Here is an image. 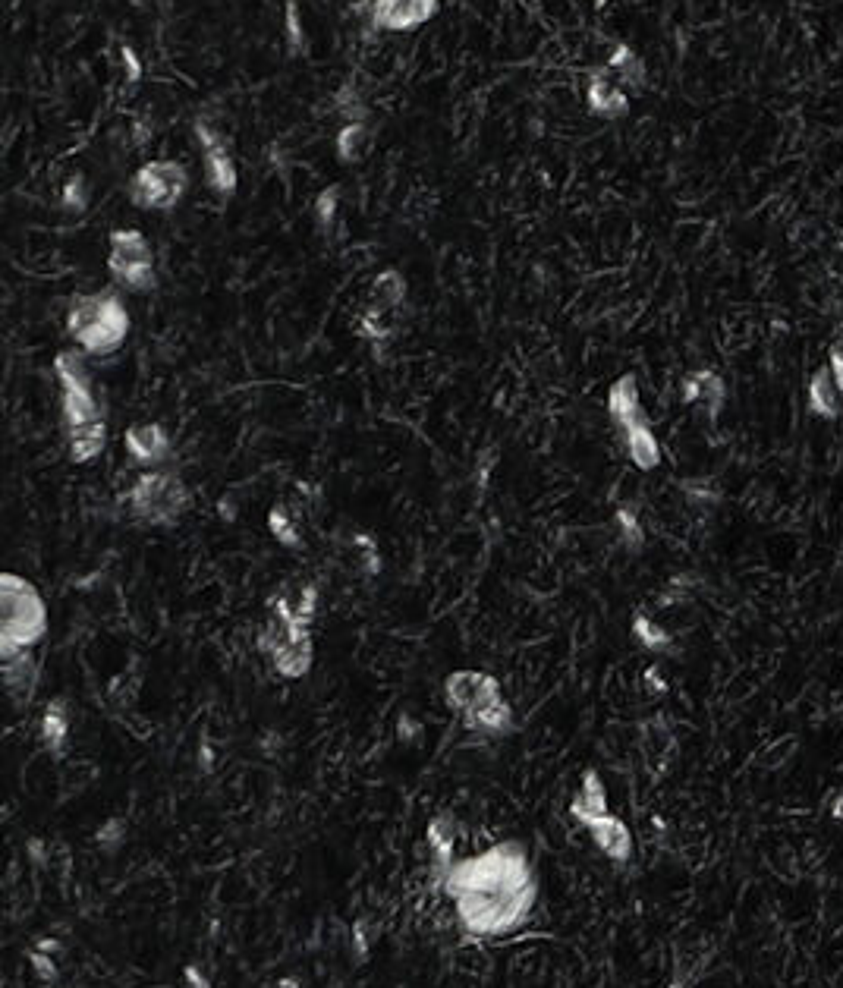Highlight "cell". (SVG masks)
Instances as JSON below:
<instances>
[{"label":"cell","instance_id":"1","mask_svg":"<svg viewBox=\"0 0 843 988\" xmlns=\"http://www.w3.org/2000/svg\"><path fill=\"white\" fill-rule=\"evenodd\" d=\"M469 938H504L520 932L538 907V872L523 841H501L457 859L444 891Z\"/></svg>","mask_w":843,"mask_h":988},{"label":"cell","instance_id":"2","mask_svg":"<svg viewBox=\"0 0 843 988\" xmlns=\"http://www.w3.org/2000/svg\"><path fill=\"white\" fill-rule=\"evenodd\" d=\"M67 331L85 356H107L123 347L129 334V312L114 290L85 293L73 299Z\"/></svg>","mask_w":843,"mask_h":988},{"label":"cell","instance_id":"3","mask_svg":"<svg viewBox=\"0 0 843 988\" xmlns=\"http://www.w3.org/2000/svg\"><path fill=\"white\" fill-rule=\"evenodd\" d=\"M48 630V608L29 579L4 573L0 576V655L13 658L32 652Z\"/></svg>","mask_w":843,"mask_h":988},{"label":"cell","instance_id":"4","mask_svg":"<svg viewBox=\"0 0 843 988\" xmlns=\"http://www.w3.org/2000/svg\"><path fill=\"white\" fill-rule=\"evenodd\" d=\"M186 482L170 469H145L129 491V510L145 526H174L189 510Z\"/></svg>","mask_w":843,"mask_h":988},{"label":"cell","instance_id":"5","mask_svg":"<svg viewBox=\"0 0 843 988\" xmlns=\"http://www.w3.org/2000/svg\"><path fill=\"white\" fill-rule=\"evenodd\" d=\"M107 268L111 277L133 293L158 290L155 252H151L145 233L136 227H120L111 233V252H107Z\"/></svg>","mask_w":843,"mask_h":988},{"label":"cell","instance_id":"6","mask_svg":"<svg viewBox=\"0 0 843 988\" xmlns=\"http://www.w3.org/2000/svg\"><path fill=\"white\" fill-rule=\"evenodd\" d=\"M258 652H265L271 658V668L287 677V680H299L312 671V661H315V642H312V630L309 627H290L284 620L271 617L265 630L258 633Z\"/></svg>","mask_w":843,"mask_h":988},{"label":"cell","instance_id":"7","mask_svg":"<svg viewBox=\"0 0 843 988\" xmlns=\"http://www.w3.org/2000/svg\"><path fill=\"white\" fill-rule=\"evenodd\" d=\"M189 189V170L180 161H148L129 180V202L145 211H170Z\"/></svg>","mask_w":843,"mask_h":988},{"label":"cell","instance_id":"8","mask_svg":"<svg viewBox=\"0 0 843 988\" xmlns=\"http://www.w3.org/2000/svg\"><path fill=\"white\" fill-rule=\"evenodd\" d=\"M192 130H196V139H199V148H202L205 183L218 192L221 199H230L236 192V186H240V174H236V161L230 155L227 139L218 133V126H214L211 120H205V117H199Z\"/></svg>","mask_w":843,"mask_h":988},{"label":"cell","instance_id":"9","mask_svg":"<svg viewBox=\"0 0 843 988\" xmlns=\"http://www.w3.org/2000/svg\"><path fill=\"white\" fill-rule=\"evenodd\" d=\"M457 822H453L450 812H441L428 822L425 828V844H428V888L431 891H444V882L450 869L457 866Z\"/></svg>","mask_w":843,"mask_h":988},{"label":"cell","instance_id":"10","mask_svg":"<svg viewBox=\"0 0 843 988\" xmlns=\"http://www.w3.org/2000/svg\"><path fill=\"white\" fill-rule=\"evenodd\" d=\"M441 0H372L369 19L378 32H413L438 16Z\"/></svg>","mask_w":843,"mask_h":988},{"label":"cell","instance_id":"11","mask_svg":"<svg viewBox=\"0 0 843 988\" xmlns=\"http://www.w3.org/2000/svg\"><path fill=\"white\" fill-rule=\"evenodd\" d=\"M497 696H501V683L485 671H453L444 680V699L450 705V712H457L460 718H466L469 712H475L479 705Z\"/></svg>","mask_w":843,"mask_h":988},{"label":"cell","instance_id":"12","mask_svg":"<svg viewBox=\"0 0 843 988\" xmlns=\"http://www.w3.org/2000/svg\"><path fill=\"white\" fill-rule=\"evenodd\" d=\"M582 828L589 831L592 844L601 850V856H608L614 866H626L633 859V850H636L633 831H630V825H626L623 819H617V815H611V812L608 815H598V819L586 822Z\"/></svg>","mask_w":843,"mask_h":988},{"label":"cell","instance_id":"13","mask_svg":"<svg viewBox=\"0 0 843 988\" xmlns=\"http://www.w3.org/2000/svg\"><path fill=\"white\" fill-rule=\"evenodd\" d=\"M123 444H126V454L142 469H158L170 457V438L164 432V425H158V422H142V425L126 428Z\"/></svg>","mask_w":843,"mask_h":988},{"label":"cell","instance_id":"14","mask_svg":"<svg viewBox=\"0 0 843 988\" xmlns=\"http://www.w3.org/2000/svg\"><path fill=\"white\" fill-rule=\"evenodd\" d=\"M724 397H727L724 378L711 369H696V372L683 375V381H680V400L689 406H702L708 419H718Z\"/></svg>","mask_w":843,"mask_h":988},{"label":"cell","instance_id":"15","mask_svg":"<svg viewBox=\"0 0 843 988\" xmlns=\"http://www.w3.org/2000/svg\"><path fill=\"white\" fill-rule=\"evenodd\" d=\"M586 104L601 120H620L630 111V95L620 89V82L611 79L608 70H595L586 85Z\"/></svg>","mask_w":843,"mask_h":988},{"label":"cell","instance_id":"16","mask_svg":"<svg viewBox=\"0 0 843 988\" xmlns=\"http://www.w3.org/2000/svg\"><path fill=\"white\" fill-rule=\"evenodd\" d=\"M463 727L472 730V734H479V737H491V740H501V737H510L516 724H513V708L510 702L504 699V693L479 705L475 712H469L463 718Z\"/></svg>","mask_w":843,"mask_h":988},{"label":"cell","instance_id":"17","mask_svg":"<svg viewBox=\"0 0 843 988\" xmlns=\"http://www.w3.org/2000/svg\"><path fill=\"white\" fill-rule=\"evenodd\" d=\"M608 413L614 419V425L620 428H630V425H639L645 422V413H642V400H639V384L633 375H623L611 384V391H608Z\"/></svg>","mask_w":843,"mask_h":988},{"label":"cell","instance_id":"18","mask_svg":"<svg viewBox=\"0 0 843 988\" xmlns=\"http://www.w3.org/2000/svg\"><path fill=\"white\" fill-rule=\"evenodd\" d=\"M608 812H611L608 809V787H604L598 771H586L579 790H576V797L570 803V815L579 825H586V822L598 819V815H608Z\"/></svg>","mask_w":843,"mask_h":988},{"label":"cell","instance_id":"19","mask_svg":"<svg viewBox=\"0 0 843 988\" xmlns=\"http://www.w3.org/2000/svg\"><path fill=\"white\" fill-rule=\"evenodd\" d=\"M623 444H626V454H630V460L639 466V469H658L661 460H664V450L652 432V425L648 422H639V425H630V428H623Z\"/></svg>","mask_w":843,"mask_h":988},{"label":"cell","instance_id":"20","mask_svg":"<svg viewBox=\"0 0 843 988\" xmlns=\"http://www.w3.org/2000/svg\"><path fill=\"white\" fill-rule=\"evenodd\" d=\"M38 737L41 743H45V749L51 756H63V749H67V740H70V712H67V702H60V699H51L45 705V715H41V724H38Z\"/></svg>","mask_w":843,"mask_h":988},{"label":"cell","instance_id":"21","mask_svg":"<svg viewBox=\"0 0 843 988\" xmlns=\"http://www.w3.org/2000/svg\"><path fill=\"white\" fill-rule=\"evenodd\" d=\"M104 444H107V422L104 419L67 428V450H70L73 463H92L95 457L104 454Z\"/></svg>","mask_w":843,"mask_h":988},{"label":"cell","instance_id":"22","mask_svg":"<svg viewBox=\"0 0 843 988\" xmlns=\"http://www.w3.org/2000/svg\"><path fill=\"white\" fill-rule=\"evenodd\" d=\"M369 299H372V303H369L372 309L394 315V312L403 306V299H406V277H403L397 268L381 271V274L375 277V281H372Z\"/></svg>","mask_w":843,"mask_h":988},{"label":"cell","instance_id":"23","mask_svg":"<svg viewBox=\"0 0 843 988\" xmlns=\"http://www.w3.org/2000/svg\"><path fill=\"white\" fill-rule=\"evenodd\" d=\"M840 391H837V384L831 378V369L825 365V369H818L809 381V410L818 416V419H837L840 416Z\"/></svg>","mask_w":843,"mask_h":988},{"label":"cell","instance_id":"24","mask_svg":"<svg viewBox=\"0 0 843 988\" xmlns=\"http://www.w3.org/2000/svg\"><path fill=\"white\" fill-rule=\"evenodd\" d=\"M372 148V130H369V120H353V123H343L340 133H337V145L334 152L343 164H359Z\"/></svg>","mask_w":843,"mask_h":988},{"label":"cell","instance_id":"25","mask_svg":"<svg viewBox=\"0 0 843 988\" xmlns=\"http://www.w3.org/2000/svg\"><path fill=\"white\" fill-rule=\"evenodd\" d=\"M608 73H614V79L620 85H630V89H645V63H642V57L630 45H626V41L614 45L611 60H608Z\"/></svg>","mask_w":843,"mask_h":988},{"label":"cell","instance_id":"26","mask_svg":"<svg viewBox=\"0 0 843 988\" xmlns=\"http://www.w3.org/2000/svg\"><path fill=\"white\" fill-rule=\"evenodd\" d=\"M4 683H7V690H10L19 702H23V699L35 690V683H38V668H35L32 652L4 658Z\"/></svg>","mask_w":843,"mask_h":988},{"label":"cell","instance_id":"27","mask_svg":"<svg viewBox=\"0 0 843 988\" xmlns=\"http://www.w3.org/2000/svg\"><path fill=\"white\" fill-rule=\"evenodd\" d=\"M633 636L642 649L648 652H670L674 649V636H670L661 624H655L648 614H636L633 617Z\"/></svg>","mask_w":843,"mask_h":988},{"label":"cell","instance_id":"28","mask_svg":"<svg viewBox=\"0 0 843 988\" xmlns=\"http://www.w3.org/2000/svg\"><path fill=\"white\" fill-rule=\"evenodd\" d=\"M268 529H271V535H274V539L280 542V545H284V548H302V532H299V526H296V520H293V513L287 510V507H274L271 513H268Z\"/></svg>","mask_w":843,"mask_h":988},{"label":"cell","instance_id":"29","mask_svg":"<svg viewBox=\"0 0 843 988\" xmlns=\"http://www.w3.org/2000/svg\"><path fill=\"white\" fill-rule=\"evenodd\" d=\"M359 334L365 340H372V343H381L394 334V325H391V315L387 312H378V309H365L362 318H359Z\"/></svg>","mask_w":843,"mask_h":988},{"label":"cell","instance_id":"30","mask_svg":"<svg viewBox=\"0 0 843 988\" xmlns=\"http://www.w3.org/2000/svg\"><path fill=\"white\" fill-rule=\"evenodd\" d=\"M617 532H620V542L626 548H630V551H642L645 532H642V523H639V517H636L630 507H620L617 510Z\"/></svg>","mask_w":843,"mask_h":988},{"label":"cell","instance_id":"31","mask_svg":"<svg viewBox=\"0 0 843 988\" xmlns=\"http://www.w3.org/2000/svg\"><path fill=\"white\" fill-rule=\"evenodd\" d=\"M126 834H129V828H126L123 819H107V822L95 831V844H98L101 853H117V850L126 844Z\"/></svg>","mask_w":843,"mask_h":988},{"label":"cell","instance_id":"32","mask_svg":"<svg viewBox=\"0 0 843 988\" xmlns=\"http://www.w3.org/2000/svg\"><path fill=\"white\" fill-rule=\"evenodd\" d=\"M60 208L63 211H70V214H82L85 208H89V186H85V180L76 174L67 180V186H63L60 192Z\"/></svg>","mask_w":843,"mask_h":988},{"label":"cell","instance_id":"33","mask_svg":"<svg viewBox=\"0 0 843 988\" xmlns=\"http://www.w3.org/2000/svg\"><path fill=\"white\" fill-rule=\"evenodd\" d=\"M284 32H287V45H290L293 54L306 51V29H302V16H299L296 0H290L287 10H284Z\"/></svg>","mask_w":843,"mask_h":988},{"label":"cell","instance_id":"34","mask_svg":"<svg viewBox=\"0 0 843 988\" xmlns=\"http://www.w3.org/2000/svg\"><path fill=\"white\" fill-rule=\"evenodd\" d=\"M337 111L343 114V120L353 123V120H369V107H365L362 95L353 92L350 85H343V89L337 92Z\"/></svg>","mask_w":843,"mask_h":988},{"label":"cell","instance_id":"35","mask_svg":"<svg viewBox=\"0 0 843 988\" xmlns=\"http://www.w3.org/2000/svg\"><path fill=\"white\" fill-rule=\"evenodd\" d=\"M337 205H340V186H328L315 199V221L321 230H328L337 221Z\"/></svg>","mask_w":843,"mask_h":988},{"label":"cell","instance_id":"36","mask_svg":"<svg viewBox=\"0 0 843 988\" xmlns=\"http://www.w3.org/2000/svg\"><path fill=\"white\" fill-rule=\"evenodd\" d=\"M29 963H32V970H35V976L41 979V982H57V976H60V966H57V957H51V954H45V951H38V948H32L29 954Z\"/></svg>","mask_w":843,"mask_h":988},{"label":"cell","instance_id":"37","mask_svg":"<svg viewBox=\"0 0 843 988\" xmlns=\"http://www.w3.org/2000/svg\"><path fill=\"white\" fill-rule=\"evenodd\" d=\"M353 545H356V554H359V567L369 573V576H375L381 570V557H378L375 542L369 539V535H356Z\"/></svg>","mask_w":843,"mask_h":988},{"label":"cell","instance_id":"38","mask_svg":"<svg viewBox=\"0 0 843 988\" xmlns=\"http://www.w3.org/2000/svg\"><path fill=\"white\" fill-rule=\"evenodd\" d=\"M350 944H353V957H356V963L369 960V944H372V935H369V922H365V919H356V922H353Z\"/></svg>","mask_w":843,"mask_h":988},{"label":"cell","instance_id":"39","mask_svg":"<svg viewBox=\"0 0 843 988\" xmlns=\"http://www.w3.org/2000/svg\"><path fill=\"white\" fill-rule=\"evenodd\" d=\"M683 488H686V498L693 501V504H705V507L718 504V491L715 488H705L699 482H686Z\"/></svg>","mask_w":843,"mask_h":988},{"label":"cell","instance_id":"40","mask_svg":"<svg viewBox=\"0 0 843 988\" xmlns=\"http://www.w3.org/2000/svg\"><path fill=\"white\" fill-rule=\"evenodd\" d=\"M26 853H29V863L35 869H45L48 866V844L41 841V837H32V841L26 844Z\"/></svg>","mask_w":843,"mask_h":988},{"label":"cell","instance_id":"41","mask_svg":"<svg viewBox=\"0 0 843 988\" xmlns=\"http://www.w3.org/2000/svg\"><path fill=\"white\" fill-rule=\"evenodd\" d=\"M120 54H123V63H126V82H129V85L139 82V79H142V63H139L136 51L129 48V45H123Z\"/></svg>","mask_w":843,"mask_h":988},{"label":"cell","instance_id":"42","mask_svg":"<svg viewBox=\"0 0 843 988\" xmlns=\"http://www.w3.org/2000/svg\"><path fill=\"white\" fill-rule=\"evenodd\" d=\"M183 982L186 988H211V979L205 976V970L199 963H189L186 970H183Z\"/></svg>","mask_w":843,"mask_h":988},{"label":"cell","instance_id":"43","mask_svg":"<svg viewBox=\"0 0 843 988\" xmlns=\"http://www.w3.org/2000/svg\"><path fill=\"white\" fill-rule=\"evenodd\" d=\"M397 734H400L403 743H409V740H422V724H419L416 718L403 715V718L397 721Z\"/></svg>","mask_w":843,"mask_h":988},{"label":"cell","instance_id":"44","mask_svg":"<svg viewBox=\"0 0 843 988\" xmlns=\"http://www.w3.org/2000/svg\"><path fill=\"white\" fill-rule=\"evenodd\" d=\"M828 369H831V378H834V384H837V391L843 394V353H840V350H831Z\"/></svg>","mask_w":843,"mask_h":988},{"label":"cell","instance_id":"45","mask_svg":"<svg viewBox=\"0 0 843 988\" xmlns=\"http://www.w3.org/2000/svg\"><path fill=\"white\" fill-rule=\"evenodd\" d=\"M35 948H38V951H45V954H51V957H57V954L63 951V944H60V938H51V935H48V938H38V941H35Z\"/></svg>","mask_w":843,"mask_h":988},{"label":"cell","instance_id":"46","mask_svg":"<svg viewBox=\"0 0 843 988\" xmlns=\"http://www.w3.org/2000/svg\"><path fill=\"white\" fill-rule=\"evenodd\" d=\"M645 680H648V683H652V686H655V690H667V683H664V680L658 677V668H648V674H645Z\"/></svg>","mask_w":843,"mask_h":988},{"label":"cell","instance_id":"47","mask_svg":"<svg viewBox=\"0 0 843 988\" xmlns=\"http://www.w3.org/2000/svg\"><path fill=\"white\" fill-rule=\"evenodd\" d=\"M199 765H202V771H211V765H214V753H211L208 746H202V753H199Z\"/></svg>","mask_w":843,"mask_h":988},{"label":"cell","instance_id":"48","mask_svg":"<svg viewBox=\"0 0 843 988\" xmlns=\"http://www.w3.org/2000/svg\"><path fill=\"white\" fill-rule=\"evenodd\" d=\"M831 815H834V819H843V793H837V800L831 806Z\"/></svg>","mask_w":843,"mask_h":988},{"label":"cell","instance_id":"49","mask_svg":"<svg viewBox=\"0 0 843 988\" xmlns=\"http://www.w3.org/2000/svg\"><path fill=\"white\" fill-rule=\"evenodd\" d=\"M277 988H299V979H293V976L290 979H280Z\"/></svg>","mask_w":843,"mask_h":988},{"label":"cell","instance_id":"50","mask_svg":"<svg viewBox=\"0 0 843 988\" xmlns=\"http://www.w3.org/2000/svg\"><path fill=\"white\" fill-rule=\"evenodd\" d=\"M670 988H689V985H683L680 979H674V982H670Z\"/></svg>","mask_w":843,"mask_h":988}]
</instances>
